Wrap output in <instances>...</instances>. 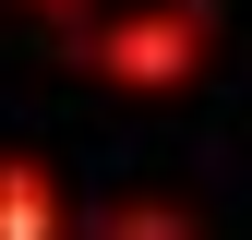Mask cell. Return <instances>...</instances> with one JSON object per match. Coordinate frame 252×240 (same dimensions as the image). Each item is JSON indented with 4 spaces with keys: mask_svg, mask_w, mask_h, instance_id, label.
<instances>
[{
    "mask_svg": "<svg viewBox=\"0 0 252 240\" xmlns=\"http://www.w3.org/2000/svg\"><path fill=\"white\" fill-rule=\"evenodd\" d=\"M216 60V0H132L108 24H72V72L108 96H180Z\"/></svg>",
    "mask_w": 252,
    "mask_h": 240,
    "instance_id": "obj_1",
    "label": "cell"
},
{
    "mask_svg": "<svg viewBox=\"0 0 252 240\" xmlns=\"http://www.w3.org/2000/svg\"><path fill=\"white\" fill-rule=\"evenodd\" d=\"M0 240H84L72 192H60V168L36 144H0Z\"/></svg>",
    "mask_w": 252,
    "mask_h": 240,
    "instance_id": "obj_2",
    "label": "cell"
},
{
    "mask_svg": "<svg viewBox=\"0 0 252 240\" xmlns=\"http://www.w3.org/2000/svg\"><path fill=\"white\" fill-rule=\"evenodd\" d=\"M84 240H204V216L180 192H108L96 216H84Z\"/></svg>",
    "mask_w": 252,
    "mask_h": 240,
    "instance_id": "obj_3",
    "label": "cell"
},
{
    "mask_svg": "<svg viewBox=\"0 0 252 240\" xmlns=\"http://www.w3.org/2000/svg\"><path fill=\"white\" fill-rule=\"evenodd\" d=\"M12 12H36V24H60V36H72V24H96V0H12Z\"/></svg>",
    "mask_w": 252,
    "mask_h": 240,
    "instance_id": "obj_4",
    "label": "cell"
}]
</instances>
